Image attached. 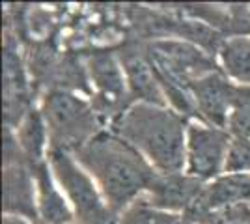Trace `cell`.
Segmentation results:
<instances>
[{"label": "cell", "instance_id": "6da1fadb", "mask_svg": "<svg viewBox=\"0 0 250 224\" xmlns=\"http://www.w3.org/2000/svg\"><path fill=\"white\" fill-rule=\"evenodd\" d=\"M73 155L94 178L116 215H122L140 200L159 174L140 151L110 129H103L83 148L73 151Z\"/></svg>", "mask_w": 250, "mask_h": 224}, {"label": "cell", "instance_id": "7a4b0ae2", "mask_svg": "<svg viewBox=\"0 0 250 224\" xmlns=\"http://www.w3.org/2000/svg\"><path fill=\"white\" fill-rule=\"evenodd\" d=\"M188 122L172 107L133 103L108 129L140 151L159 174H176L185 172Z\"/></svg>", "mask_w": 250, "mask_h": 224}, {"label": "cell", "instance_id": "3957f363", "mask_svg": "<svg viewBox=\"0 0 250 224\" xmlns=\"http://www.w3.org/2000/svg\"><path fill=\"white\" fill-rule=\"evenodd\" d=\"M49 131V149L77 151L103 131L104 120L90 99L65 88H51L40 101Z\"/></svg>", "mask_w": 250, "mask_h": 224}, {"label": "cell", "instance_id": "277c9868", "mask_svg": "<svg viewBox=\"0 0 250 224\" xmlns=\"http://www.w3.org/2000/svg\"><path fill=\"white\" fill-rule=\"evenodd\" d=\"M47 161L52 174L63 191L67 202L79 224H120V215H116L95 185L94 178L84 170L71 151L49 149Z\"/></svg>", "mask_w": 250, "mask_h": 224}, {"label": "cell", "instance_id": "5b68a950", "mask_svg": "<svg viewBox=\"0 0 250 224\" xmlns=\"http://www.w3.org/2000/svg\"><path fill=\"white\" fill-rule=\"evenodd\" d=\"M146 49L157 73L187 88L202 77L222 69L217 58L185 40H153L146 43Z\"/></svg>", "mask_w": 250, "mask_h": 224}, {"label": "cell", "instance_id": "8992f818", "mask_svg": "<svg viewBox=\"0 0 250 224\" xmlns=\"http://www.w3.org/2000/svg\"><path fill=\"white\" fill-rule=\"evenodd\" d=\"M2 209L4 213L21 215L38 221L36 180L28 161L22 157L15 131L4 125V168H2Z\"/></svg>", "mask_w": 250, "mask_h": 224}, {"label": "cell", "instance_id": "52a82bcc", "mask_svg": "<svg viewBox=\"0 0 250 224\" xmlns=\"http://www.w3.org/2000/svg\"><path fill=\"white\" fill-rule=\"evenodd\" d=\"M226 129L190 120L185 146V172L202 183H209L226 174V161L231 146Z\"/></svg>", "mask_w": 250, "mask_h": 224}, {"label": "cell", "instance_id": "ba28073f", "mask_svg": "<svg viewBox=\"0 0 250 224\" xmlns=\"http://www.w3.org/2000/svg\"><path fill=\"white\" fill-rule=\"evenodd\" d=\"M86 75L94 88L92 105L99 116L110 122L125 108L131 107V96L118 51H95L86 58Z\"/></svg>", "mask_w": 250, "mask_h": 224}, {"label": "cell", "instance_id": "9c48e42d", "mask_svg": "<svg viewBox=\"0 0 250 224\" xmlns=\"http://www.w3.org/2000/svg\"><path fill=\"white\" fill-rule=\"evenodd\" d=\"M237 88L239 84H235L222 69L188 84V92L192 96L200 122L213 127H228V118L237 96Z\"/></svg>", "mask_w": 250, "mask_h": 224}, {"label": "cell", "instance_id": "30bf717a", "mask_svg": "<svg viewBox=\"0 0 250 224\" xmlns=\"http://www.w3.org/2000/svg\"><path fill=\"white\" fill-rule=\"evenodd\" d=\"M118 56L124 67L131 103H149V105L168 107L167 96L163 92V86L157 77L155 65L147 54L146 45L127 43L118 51Z\"/></svg>", "mask_w": 250, "mask_h": 224}, {"label": "cell", "instance_id": "8fae6325", "mask_svg": "<svg viewBox=\"0 0 250 224\" xmlns=\"http://www.w3.org/2000/svg\"><path fill=\"white\" fill-rule=\"evenodd\" d=\"M32 105L28 97V82L22 67L19 47L11 36L4 41V125L15 129Z\"/></svg>", "mask_w": 250, "mask_h": 224}, {"label": "cell", "instance_id": "7c38bea8", "mask_svg": "<svg viewBox=\"0 0 250 224\" xmlns=\"http://www.w3.org/2000/svg\"><path fill=\"white\" fill-rule=\"evenodd\" d=\"M204 185L206 183L188 176L187 172L157 174L151 187L142 198H146V202L155 209L185 215L198 198Z\"/></svg>", "mask_w": 250, "mask_h": 224}, {"label": "cell", "instance_id": "4fadbf2b", "mask_svg": "<svg viewBox=\"0 0 250 224\" xmlns=\"http://www.w3.org/2000/svg\"><path fill=\"white\" fill-rule=\"evenodd\" d=\"M250 202V174H222L220 178L204 185L198 198L185 217L196 224L204 215L231 204Z\"/></svg>", "mask_w": 250, "mask_h": 224}, {"label": "cell", "instance_id": "5bb4252c", "mask_svg": "<svg viewBox=\"0 0 250 224\" xmlns=\"http://www.w3.org/2000/svg\"><path fill=\"white\" fill-rule=\"evenodd\" d=\"M38 196V221L45 224H73L75 213L56 182L49 161L32 166ZM36 221V223H38Z\"/></svg>", "mask_w": 250, "mask_h": 224}, {"label": "cell", "instance_id": "9a60e30c", "mask_svg": "<svg viewBox=\"0 0 250 224\" xmlns=\"http://www.w3.org/2000/svg\"><path fill=\"white\" fill-rule=\"evenodd\" d=\"M13 131H15V139L21 148L22 157L28 161L30 166H36L43 161H47L49 148H51L49 131H47V123L43 120L40 107H32Z\"/></svg>", "mask_w": 250, "mask_h": 224}, {"label": "cell", "instance_id": "2e32d148", "mask_svg": "<svg viewBox=\"0 0 250 224\" xmlns=\"http://www.w3.org/2000/svg\"><path fill=\"white\" fill-rule=\"evenodd\" d=\"M222 71L239 86H250V36L241 34L224 40L217 53Z\"/></svg>", "mask_w": 250, "mask_h": 224}, {"label": "cell", "instance_id": "e0dca14e", "mask_svg": "<svg viewBox=\"0 0 250 224\" xmlns=\"http://www.w3.org/2000/svg\"><path fill=\"white\" fill-rule=\"evenodd\" d=\"M226 131L233 139H250V86L237 88Z\"/></svg>", "mask_w": 250, "mask_h": 224}, {"label": "cell", "instance_id": "ac0fdd59", "mask_svg": "<svg viewBox=\"0 0 250 224\" xmlns=\"http://www.w3.org/2000/svg\"><path fill=\"white\" fill-rule=\"evenodd\" d=\"M196 224H250V202L231 204L204 215Z\"/></svg>", "mask_w": 250, "mask_h": 224}, {"label": "cell", "instance_id": "d6986e66", "mask_svg": "<svg viewBox=\"0 0 250 224\" xmlns=\"http://www.w3.org/2000/svg\"><path fill=\"white\" fill-rule=\"evenodd\" d=\"M228 174H250V139H231L226 161Z\"/></svg>", "mask_w": 250, "mask_h": 224}, {"label": "cell", "instance_id": "ffe728a7", "mask_svg": "<svg viewBox=\"0 0 250 224\" xmlns=\"http://www.w3.org/2000/svg\"><path fill=\"white\" fill-rule=\"evenodd\" d=\"M2 224H34L30 219L13 213H2Z\"/></svg>", "mask_w": 250, "mask_h": 224}, {"label": "cell", "instance_id": "44dd1931", "mask_svg": "<svg viewBox=\"0 0 250 224\" xmlns=\"http://www.w3.org/2000/svg\"><path fill=\"white\" fill-rule=\"evenodd\" d=\"M34 224H45V223H40V221H38V223H34ZM73 224H79V223H73Z\"/></svg>", "mask_w": 250, "mask_h": 224}]
</instances>
